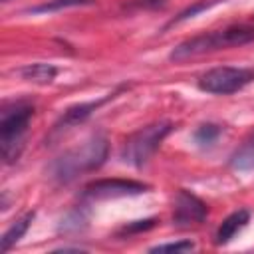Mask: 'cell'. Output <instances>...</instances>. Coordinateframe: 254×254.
Returning <instances> with one entry per match:
<instances>
[{
    "label": "cell",
    "instance_id": "13",
    "mask_svg": "<svg viewBox=\"0 0 254 254\" xmlns=\"http://www.w3.org/2000/svg\"><path fill=\"white\" fill-rule=\"evenodd\" d=\"M230 165L234 169H238V171H246V169H250L254 165V135L248 141H244V145L232 155Z\"/></svg>",
    "mask_w": 254,
    "mask_h": 254
},
{
    "label": "cell",
    "instance_id": "5",
    "mask_svg": "<svg viewBox=\"0 0 254 254\" xmlns=\"http://www.w3.org/2000/svg\"><path fill=\"white\" fill-rule=\"evenodd\" d=\"M254 81V69L252 67H234V65H218L208 71H204L196 85L204 93L212 95H230L240 89H244L248 83Z\"/></svg>",
    "mask_w": 254,
    "mask_h": 254
},
{
    "label": "cell",
    "instance_id": "10",
    "mask_svg": "<svg viewBox=\"0 0 254 254\" xmlns=\"http://www.w3.org/2000/svg\"><path fill=\"white\" fill-rule=\"evenodd\" d=\"M16 73L24 81H30V83H36V85H48L56 79L58 67L52 65V64H46V62H36V64H26V65L18 67Z\"/></svg>",
    "mask_w": 254,
    "mask_h": 254
},
{
    "label": "cell",
    "instance_id": "6",
    "mask_svg": "<svg viewBox=\"0 0 254 254\" xmlns=\"http://www.w3.org/2000/svg\"><path fill=\"white\" fill-rule=\"evenodd\" d=\"M149 185L133 179H97L83 187L81 200H107V198H119V196H135L141 192H147Z\"/></svg>",
    "mask_w": 254,
    "mask_h": 254
},
{
    "label": "cell",
    "instance_id": "16",
    "mask_svg": "<svg viewBox=\"0 0 254 254\" xmlns=\"http://www.w3.org/2000/svg\"><path fill=\"white\" fill-rule=\"evenodd\" d=\"M194 250L192 240H179V242H167V244H157L149 248V252H190Z\"/></svg>",
    "mask_w": 254,
    "mask_h": 254
},
{
    "label": "cell",
    "instance_id": "1",
    "mask_svg": "<svg viewBox=\"0 0 254 254\" xmlns=\"http://www.w3.org/2000/svg\"><path fill=\"white\" fill-rule=\"evenodd\" d=\"M107 157H109V141L105 133L97 131L89 135L83 143L56 157L48 167V175L58 185H69L77 177L97 171L107 161Z\"/></svg>",
    "mask_w": 254,
    "mask_h": 254
},
{
    "label": "cell",
    "instance_id": "14",
    "mask_svg": "<svg viewBox=\"0 0 254 254\" xmlns=\"http://www.w3.org/2000/svg\"><path fill=\"white\" fill-rule=\"evenodd\" d=\"M220 125H216V123H202L196 131H194V141L200 145V147H210L216 139H218V135H220Z\"/></svg>",
    "mask_w": 254,
    "mask_h": 254
},
{
    "label": "cell",
    "instance_id": "8",
    "mask_svg": "<svg viewBox=\"0 0 254 254\" xmlns=\"http://www.w3.org/2000/svg\"><path fill=\"white\" fill-rule=\"evenodd\" d=\"M208 214V208L204 200H200L194 192L187 189H179L175 194V204H173V224L175 226H190V224H200L204 222Z\"/></svg>",
    "mask_w": 254,
    "mask_h": 254
},
{
    "label": "cell",
    "instance_id": "12",
    "mask_svg": "<svg viewBox=\"0 0 254 254\" xmlns=\"http://www.w3.org/2000/svg\"><path fill=\"white\" fill-rule=\"evenodd\" d=\"M97 0H48L34 8H28V14H52L65 8H77V6H93Z\"/></svg>",
    "mask_w": 254,
    "mask_h": 254
},
{
    "label": "cell",
    "instance_id": "15",
    "mask_svg": "<svg viewBox=\"0 0 254 254\" xmlns=\"http://www.w3.org/2000/svg\"><path fill=\"white\" fill-rule=\"evenodd\" d=\"M157 224V218H143V220H133V222H127V224H123L119 230H117V234L119 236H131V234H139V232H147V230H151L153 226Z\"/></svg>",
    "mask_w": 254,
    "mask_h": 254
},
{
    "label": "cell",
    "instance_id": "4",
    "mask_svg": "<svg viewBox=\"0 0 254 254\" xmlns=\"http://www.w3.org/2000/svg\"><path fill=\"white\" fill-rule=\"evenodd\" d=\"M173 129H175V125L171 121H155L145 127H139L125 139V143L119 151V159L125 165L143 167L155 155V151L161 147V143L167 139V135Z\"/></svg>",
    "mask_w": 254,
    "mask_h": 254
},
{
    "label": "cell",
    "instance_id": "17",
    "mask_svg": "<svg viewBox=\"0 0 254 254\" xmlns=\"http://www.w3.org/2000/svg\"><path fill=\"white\" fill-rule=\"evenodd\" d=\"M167 0H133L129 6H135V8H161L165 6Z\"/></svg>",
    "mask_w": 254,
    "mask_h": 254
},
{
    "label": "cell",
    "instance_id": "2",
    "mask_svg": "<svg viewBox=\"0 0 254 254\" xmlns=\"http://www.w3.org/2000/svg\"><path fill=\"white\" fill-rule=\"evenodd\" d=\"M250 42H254V18L242 20V22H232V24H226L222 28L200 32L192 38H187L173 48V52L169 54V60L183 62L189 58L244 46Z\"/></svg>",
    "mask_w": 254,
    "mask_h": 254
},
{
    "label": "cell",
    "instance_id": "11",
    "mask_svg": "<svg viewBox=\"0 0 254 254\" xmlns=\"http://www.w3.org/2000/svg\"><path fill=\"white\" fill-rule=\"evenodd\" d=\"M34 216H36V210H28V212H24L18 220H14V222L8 226V230L4 232V236H2V240H0V252H2V254H6L14 244L20 242V238H22V236L26 234V230L30 228Z\"/></svg>",
    "mask_w": 254,
    "mask_h": 254
},
{
    "label": "cell",
    "instance_id": "19",
    "mask_svg": "<svg viewBox=\"0 0 254 254\" xmlns=\"http://www.w3.org/2000/svg\"><path fill=\"white\" fill-rule=\"evenodd\" d=\"M4 2H6V0H4Z\"/></svg>",
    "mask_w": 254,
    "mask_h": 254
},
{
    "label": "cell",
    "instance_id": "3",
    "mask_svg": "<svg viewBox=\"0 0 254 254\" xmlns=\"http://www.w3.org/2000/svg\"><path fill=\"white\" fill-rule=\"evenodd\" d=\"M34 113H36V107L28 99H14V101L2 103L0 147H2V159L6 165H12L20 159L24 149V137Z\"/></svg>",
    "mask_w": 254,
    "mask_h": 254
},
{
    "label": "cell",
    "instance_id": "18",
    "mask_svg": "<svg viewBox=\"0 0 254 254\" xmlns=\"http://www.w3.org/2000/svg\"><path fill=\"white\" fill-rule=\"evenodd\" d=\"M83 248L79 246H62V248H56V252H81Z\"/></svg>",
    "mask_w": 254,
    "mask_h": 254
},
{
    "label": "cell",
    "instance_id": "7",
    "mask_svg": "<svg viewBox=\"0 0 254 254\" xmlns=\"http://www.w3.org/2000/svg\"><path fill=\"white\" fill-rule=\"evenodd\" d=\"M123 89H127V85H119L117 89H113L111 93H107V95H103V97H99V99L81 101V103H75V105L67 107V109L60 115V119L54 123V127H52V137H54V135H60V133H64V131L75 127V125H81L83 121H87V119L93 115V111H97L101 105H105L107 101H111L113 97H117Z\"/></svg>",
    "mask_w": 254,
    "mask_h": 254
},
{
    "label": "cell",
    "instance_id": "9",
    "mask_svg": "<svg viewBox=\"0 0 254 254\" xmlns=\"http://www.w3.org/2000/svg\"><path fill=\"white\" fill-rule=\"evenodd\" d=\"M250 222V210H246V208H238V210H234L232 214H228L222 222H220V226L216 228V234H214V244L216 246H224V244H228L246 224Z\"/></svg>",
    "mask_w": 254,
    "mask_h": 254
}]
</instances>
